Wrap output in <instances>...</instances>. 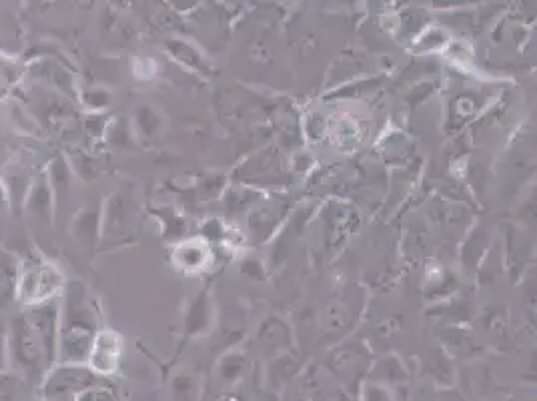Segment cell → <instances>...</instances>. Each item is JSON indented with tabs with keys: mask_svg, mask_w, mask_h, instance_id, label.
I'll return each mask as SVG.
<instances>
[{
	"mask_svg": "<svg viewBox=\"0 0 537 401\" xmlns=\"http://www.w3.org/2000/svg\"><path fill=\"white\" fill-rule=\"evenodd\" d=\"M97 333V311L87 287L79 281H67L61 293L57 363H87Z\"/></svg>",
	"mask_w": 537,
	"mask_h": 401,
	"instance_id": "6da1fadb",
	"label": "cell"
},
{
	"mask_svg": "<svg viewBox=\"0 0 537 401\" xmlns=\"http://www.w3.org/2000/svg\"><path fill=\"white\" fill-rule=\"evenodd\" d=\"M7 349H9V369L25 377L35 389L51 369V363L33 333L25 313L11 317L7 325Z\"/></svg>",
	"mask_w": 537,
	"mask_h": 401,
	"instance_id": "7a4b0ae2",
	"label": "cell"
},
{
	"mask_svg": "<svg viewBox=\"0 0 537 401\" xmlns=\"http://www.w3.org/2000/svg\"><path fill=\"white\" fill-rule=\"evenodd\" d=\"M67 279L59 265L43 257H31L19 263L17 301L25 307H33L55 297H61Z\"/></svg>",
	"mask_w": 537,
	"mask_h": 401,
	"instance_id": "3957f363",
	"label": "cell"
},
{
	"mask_svg": "<svg viewBox=\"0 0 537 401\" xmlns=\"http://www.w3.org/2000/svg\"><path fill=\"white\" fill-rule=\"evenodd\" d=\"M107 381L87 363H55L37 391L41 401H77L87 389Z\"/></svg>",
	"mask_w": 537,
	"mask_h": 401,
	"instance_id": "277c9868",
	"label": "cell"
},
{
	"mask_svg": "<svg viewBox=\"0 0 537 401\" xmlns=\"http://www.w3.org/2000/svg\"><path fill=\"white\" fill-rule=\"evenodd\" d=\"M25 317L37 335L51 367L57 363L59 353V319H61V297H55L51 301L27 307Z\"/></svg>",
	"mask_w": 537,
	"mask_h": 401,
	"instance_id": "5b68a950",
	"label": "cell"
},
{
	"mask_svg": "<svg viewBox=\"0 0 537 401\" xmlns=\"http://www.w3.org/2000/svg\"><path fill=\"white\" fill-rule=\"evenodd\" d=\"M55 209H57L55 195H53L47 171H43L41 175H37L33 179L31 189L27 193V199L23 203V211L39 227L51 229L53 221H55Z\"/></svg>",
	"mask_w": 537,
	"mask_h": 401,
	"instance_id": "8992f818",
	"label": "cell"
},
{
	"mask_svg": "<svg viewBox=\"0 0 537 401\" xmlns=\"http://www.w3.org/2000/svg\"><path fill=\"white\" fill-rule=\"evenodd\" d=\"M119 353H121V337L113 331H99L93 341L87 365L97 375L107 379L119 365Z\"/></svg>",
	"mask_w": 537,
	"mask_h": 401,
	"instance_id": "52a82bcc",
	"label": "cell"
},
{
	"mask_svg": "<svg viewBox=\"0 0 537 401\" xmlns=\"http://www.w3.org/2000/svg\"><path fill=\"white\" fill-rule=\"evenodd\" d=\"M19 259L11 253H0V311L9 309L17 301Z\"/></svg>",
	"mask_w": 537,
	"mask_h": 401,
	"instance_id": "ba28073f",
	"label": "cell"
},
{
	"mask_svg": "<svg viewBox=\"0 0 537 401\" xmlns=\"http://www.w3.org/2000/svg\"><path fill=\"white\" fill-rule=\"evenodd\" d=\"M25 77L23 65L7 55H0V103L11 99V95L21 87Z\"/></svg>",
	"mask_w": 537,
	"mask_h": 401,
	"instance_id": "9c48e42d",
	"label": "cell"
},
{
	"mask_svg": "<svg viewBox=\"0 0 537 401\" xmlns=\"http://www.w3.org/2000/svg\"><path fill=\"white\" fill-rule=\"evenodd\" d=\"M33 389L35 387L13 369L0 371V401H29Z\"/></svg>",
	"mask_w": 537,
	"mask_h": 401,
	"instance_id": "30bf717a",
	"label": "cell"
},
{
	"mask_svg": "<svg viewBox=\"0 0 537 401\" xmlns=\"http://www.w3.org/2000/svg\"><path fill=\"white\" fill-rule=\"evenodd\" d=\"M97 233V215L91 211H83L77 215L75 223H73V235L85 243L89 239H93Z\"/></svg>",
	"mask_w": 537,
	"mask_h": 401,
	"instance_id": "8fae6325",
	"label": "cell"
},
{
	"mask_svg": "<svg viewBox=\"0 0 537 401\" xmlns=\"http://www.w3.org/2000/svg\"><path fill=\"white\" fill-rule=\"evenodd\" d=\"M77 401H119V397H117V391L109 385V381H103L87 389Z\"/></svg>",
	"mask_w": 537,
	"mask_h": 401,
	"instance_id": "7c38bea8",
	"label": "cell"
},
{
	"mask_svg": "<svg viewBox=\"0 0 537 401\" xmlns=\"http://www.w3.org/2000/svg\"><path fill=\"white\" fill-rule=\"evenodd\" d=\"M83 103L91 111H101V109L109 107L111 95L107 91H103V89H89V91L83 93Z\"/></svg>",
	"mask_w": 537,
	"mask_h": 401,
	"instance_id": "4fadbf2b",
	"label": "cell"
},
{
	"mask_svg": "<svg viewBox=\"0 0 537 401\" xmlns=\"http://www.w3.org/2000/svg\"><path fill=\"white\" fill-rule=\"evenodd\" d=\"M9 369V349H7V327L0 325V371Z\"/></svg>",
	"mask_w": 537,
	"mask_h": 401,
	"instance_id": "5bb4252c",
	"label": "cell"
}]
</instances>
